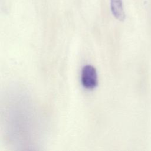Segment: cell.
I'll return each instance as SVG.
<instances>
[{
    "instance_id": "7a4b0ae2",
    "label": "cell",
    "mask_w": 151,
    "mask_h": 151,
    "mask_svg": "<svg viewBox=\"0 0 151 151\" xmlns=\"http://www.w3.org/2000/svg\"><path fill=\"white\" fill-rule=\"evenodd\" d=\"M110 9L112 14L117 19L120 21L124 20L125 13L122 0H110Z\"/></svg>"
},
{
    "instance_id": "6da1fadb",
    "label": "cell",
    "mask_w": 151,
    "mask_h": 151,
    "mask_svg": "<svg viewBox=\"0 0 151 151\" xmlns=\"http://www.w3.org/2000/svg\"><path fill=\"white\" fill-rule=\"evenodd\" d=\"M81 82L87 90H93L98 85V77L96 68L90 64L83 66L81 69Z\"/></svg>"
}]
</instances>
